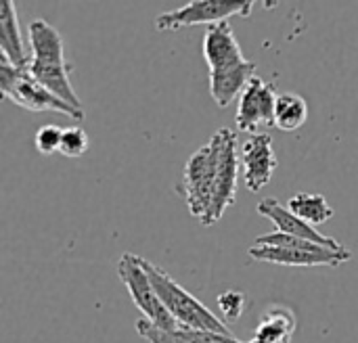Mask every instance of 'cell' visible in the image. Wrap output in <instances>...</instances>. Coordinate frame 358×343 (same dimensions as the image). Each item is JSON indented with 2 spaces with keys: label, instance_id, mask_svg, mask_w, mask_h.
<instances>
[{
  "label": "cell",
  "instance_id": "52a82bcc",
  "mask_svg": "<svg viewBox=\"0 0 358 343\" xmlns=\"http://www.w3.org/2000/svg\"><path fill=\"white\" fill-rule=\"evenodd\" d=\"M254 10V2L250 0H193L180 8L166 10L157 15L155 27L159 31H176L180 27L199 25V23H220L231 17H248Z\"/></svg>",
  "mask_w": 358,
  "mask_h": 343
},
{
  "label": "cell",
  "instance_id": "5bb4252c",
  "mask_svg": "<svg viewBox=\"0 0 358 343\" xmlns=\"http://www.w3.org/2000/svg\"><path fill=\"white\" fill-rule=\"evenodd\" d=\"M0 57L6 59L10 65L19 69H27L29 54L23 46L19 23H17V8L10 0L0 2Z\"/></svg>",
  "mask_w": 358,
  "mask_h": 343
},
{
  "label": "cell",
  "instance_id": "7402d4cb",
  "mask_svg": "<svg viewBox=\"0 0 358 343\" xmlns=\"http://www.w3.org/2000/svg\"><path fill=\"white\" fill-rule=\"evenodd\" d=\"M180 333L193 343H243L235 335L227 333H214V331H191V329H180Z\"/></svg>",
  "mask_w": 358,
  "mask_h": 343
},
{
  "label": "cell",
  "instance_id": "9a60e30c",
  "mask_svg": "<svg viewBox=\"0 0 358 343\" xmlns=\"http://www.w3.org/2000/svg\"><path fill=\"white\" fill-rule=\"evenodd\" d=\"M296 329H298L296 314L289 308L277 306L262 314L260 325L254 331V340L268 343H292Z\"/></svg>",
  "mask_w": 358,
  "mask_h": 343
},
{
  "label": "cell",
  "instance_id": "9c48e42d",
  "mask_svg": "<svg viewBox=\"0 0 358 343\" xmlns=\"http://www.w3.org/2000/svg\"><path fill=\"white\" fill-rule=\"evenodd\" d=\"M279 161L275 155V147H273V136L262 132V134H252L243 147H241V174H243V184L248 191L258 193L262 191L275 170H277Z\"/></svg>",
  "mask_w": 358,
  "mask_h": 343
},
{
  "label": "cell",
  "instance_id": "2e32d148",
  "mask_svg": "<svg viewBox=\"0 0 358 343\" xmlns=\"http://www.w3.org/2000/svg\"><path fill=\"white\" fill-rule=\"evenodd\" d=\"M308 119V103L296 92H281L275 105V128L294 132Z\"/></svg>",
  "mask_w": 358,
  "mask_h": 343
},
{
  "label": "cell",
  "instance_id": "ffe728a7",
  "mask_svg": "<svg viewBox=\"0 0 358 343\" xmlns=\"http://www.w3.org/2000/svg\"><path fill=\"white\" fill-rule=\"evenodd\" d=\"M136 331H138V335H141L143 340H147L149 343H193L189 342L180 331H176V333L164 331V329L151 325V323L145 321V319L136 323Z\"/></svg>",
  "mask_w": 358,
  "mask_h": 343
},
{
  "label": "cell",
  "instance_id": "ba28073f",
  "mask_svg": "<svg viewBox=\"0 0 358 343\" xmlns=\"http://www.w3.org/2000/svg\"><path fill=\"white\" fill-rule=\"evenodd\" d=\"M277 90L275 84H266L262 78L254 75L245 90L239 96L237 107V128L241 132L262 134L264 128L275 126V105H277Z\"/></svg>",
  "mask_w": 358,
  "mask_h": 343
},
{
  "label": "cell",
  "instance_id": "7a4b0ae2",
  "mask_svg": "<svg viewBox=\"0 0 358 343\" xmlns=\"http://www.w3.org/2000/svg\"><path fill=\"white\" fill-rule=\"evenodd\" d=\"M143 264H145V270L151 279L155 293L159 295L162 304L166 306V310L172 314V319L178 323L180 329L233 335L231 329L212 310H208L195 295H191L185 287H180L168 272H164L159 266H155L147 258H143Z\"/></svg>",
  "mask_w": 358,
  "mask_h": 343
},
{
  "label": "cell",
  "instance_id": "6da1fadb",
  "mask_svg": "<svg viewBox=\"0 0 358 343\" xmlns=\"http://www.w3.org/2000/svg\"><path fill=\"white\" fill-rule=\"evenodd\" d=\"M27 42L31 48L27 65L31 78L61 101L82 109V101L69 80L71 65L65 59V44L59 29L44 19H34L27 25Z\"/></svg>",
  "mask_w": 358,
  "mask_h": 343
},
{
  "label": "cell",
  "instance_id": "8fae6325",
  "mask_svg": "<svg viewBox=\"0 0 358 343\" xmlns=\"http://www.w3.org/2000/svg\"><path fill=\"white\" fill-rule=\"evenodd\" d=\"M201 50H203V59H206L210 71L233 69L248 61L237 42L231 21H220L214 25H208V29L203 34Z\"/></svg>",
  "mask_w": 358,
  "mask_h": 343
},
{
  "label": "cell",
  "instance_id": "5b68a950",
  "mask_svg": "<svg viewBox=\"0 0 358 343\" xmlns=\"http://www.w3.org/2000/svg\"><path fill=\"white\" fill-rule=\"evenodd\" d=\"M216 166H218V155H216V145L212 140L199 147L185 163V172H182L185 201L189 205L191 216L197 218L201 224L210 214L214 184H216Z\"/></svg>",
  "mask_w": 358,
  "mask_h": 343
},
{
  "label": "cell",
  "instance_id": "7c38bea8",
  "mask_svg": "<svg viewBox=\"0 0 358 343\" xmlns=\"http://www.w3.org/2000/svg\"><path fill=\"white\" fill-rule=\"evenodd\" d=\"M258 212L275 224L277 233H283V235H289V237H298V239H306V241H313V243H317L321 247L336 249V251H344L346 249L340 241L321 235L319 228L310 226L308 222H304L302 218H298L296 214H292L289 207L283 205V203H279L275 197L262 199L258 203Z\"/></svg>",
  "mask_w": 358,
  "mask_h": 343
},
{
  "label": "cell",
  "instance_id": "8992f818",
  "mask_svg": "<svg viewBox=\"0 0 358 343\" xmlns=\"http://www.w3.org/2000/svg\"><path fill=\"white\" fill-rule=\"evenodd\" d=\"M210 140L216 145L218 166H216L214 197H212L210 214H208L203 226L216 224L224 216V212L231 205H235V199H237V174H239V157H237L235 132L229 130V128H222Z\"/></svg>",
  "mask_w": 358,
  "mask_h": 343
},
{
  "label": "cell",
  "instance_id": "ac0fdd59",
  "mask_svg": "<svg viewBox=\"0 0 358 343\" xmlns=\"http://www.w3.org/2000/svg\"><path fill=\"white\" fill-rule=\"evenodd\" d=\"M61 138H63V128H59L55 124L40 126L36 136H34L36 151L40 155H55L61 151Z\"/></svg>",
  "mask_w": 358,
  "mask_h": 343
},
{
  "label": "cell",
  "instance_id": "4fadbf2b",
  "mask_svg": "<svg viewBox=\"0 0 358 343\" xmlns=\"http://www.w3.org/2000/svg\"><path fill=\"white\" fill-rule=\"evenodd\" d=\"M254 71H256L254 61H245L243 65L224 71H210V94L214 103L220 109L229 107L237 96H241V92L254 78Z\"/></svg>",
  "mask_w": 358,
  "mask_h": 343
},
{
  "label": "cell",
  "instance_id": "3957f363",
  "mask_svg": "<svg viewBox=\"0 0 358 343\" xmlns=\"http://www.w3.org/2000/svg\"><path fill=\"white\" fill-rule=\"evenodd\" d=\"M0 90L2 96L13 101L15 105L27 109V111H55L61 115H67L76 122H82L86 117L84 109H78L65 101H61L57 94H52L48 88H44L40 82L31 78L27 69H19L10 65L6 59L0 57Z\"/></svg>",
  "mask_w": 358,
  "mask_h": 343
},
{
  "label": "cell",
  "instance_id": "e0dca14e",
  "mask_svg": "<svg viewBox=\"0 0 358 343\" xmlns=\"http://www.w3.org/2000/svg\"><path fill=\"white\" fill-rule=\"evenodd\" d=\"M287 207L292 214H296L298 218H302L304 222H308L315 228L334 218L331 205L319 193H298L287 201Z\"/></svg>",
  "mask_w": 358,
  "mask_h": 343
},
{
  "label": "cell",
  "instance_id": "277c9868",
  "mask_svg": "<svg viewBox=\"0 0 358 343\" xmlns=\"http://www.w3.org/2000/svg\"><path fill=\"white\" fill-rule=\"evenodd\" d=\"M117 277L126 285L134 306L145 314V321H149L151 325H155L164 331H170V333L180 331L178 323L172 319V314L166 310L159 295L155 293L151 279L145 270L143 256L124 254L117 262Z\"/></svg>",
  "mask_w": 358,
  "mask_h": 343
},
{
  "label": "cell",
  "instance_id": "44dd1931",
  "mask_svg": "<svg viewBox=\"0 0 358 343\" xmlns=\"http://www.w3.org/2000/svg\"><path fill=\"white\" fill-rule=\"evenodd\" d=\"M216 302H218V308H220V312H222V314H224L229 321H237V319L243 314V310H245V304H248V300H245V293H241V291H235V289L220 293Z\"/></svg>",
  "mask_w": 358,
  "mask_h": 343
},
{
  "label": "cell",
  "instance_id": "d6986e66",
  "mask_svg": "<svg viewBox=\"0 0 358 343\" xmlns=\"http://www.w3.org/2000/svg\"><path fill=\"white\" fill-rule=\"evenodd\" d=\"M88 151V134L80 126L63 128V138H61V155L65 157H80Z\"/></svg>",
  "mask_w": 358,
  "mask_h": 343
},
{
  "label": "cell",
  "instance_id": "30bf717a",
  "mask_svg": "<svg viewBox=\"0 0 358 343\" xmlns=\"http://www.w3.org/2000/svg\"><path fill=\"white\" fill-rule=\"evenodd\" d=\"M250 258L256 262H271L281 266H340L352 260V251H336V249H298V247H271V245H252L248 249Z\"/></svg>",
  "mask_w": 358,
  "mask_h": 343
},
{
  "label": "cell",
  "instance_id": "603a6c76",
  "mask_svg": "<svg viewBox=\"0 0 358 343\" xmlns=\"http://www.w3.org/2000/svg\"><path fill=\"white\" fill-rule=\"evenodd\" d=\"M248 343H268V342H260V340H254V337H252V342H248Z\"/></svg>",
  "mask_w": 358,
  "mask_h": 343
}]
</instances>
